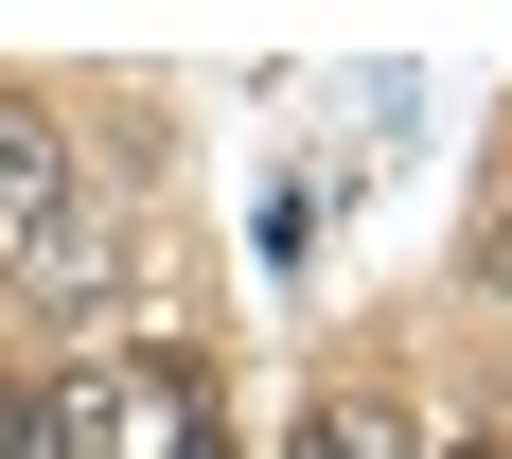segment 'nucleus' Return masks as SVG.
<instances>
[{"mask_svg": "<svg viewBox=\"0 0 512 459\" xmlns=\"http://www.w3.org/2000/svg\"><path fill=\"white\" fill-rule=\"evenodd\" d=\"M53 212H71V142H53L36 89H0V248H36Z\"/></svg>", "mask_w": 512, "mask_h": 459, "instance_id": "f257e3e1", "label": "nucleus"}, {"mask_svg": "<svg viewBox=\"0 0 512 459\" xmlns=\"http://www.w3.org/2000/svg\"><path fill=\"white\" fill-rule=\"evenodd\" d=\"M301 459H424V442H407L389 389H318V407H301Z\"/></svg>", "mask_w": 512, "mask_h": 459, "instance_id": "f03ea898", "label": "nucleus"}, {"mask_svg": "<svg viewBox=\"0 0 512 459\" xmlns=\"http://www.w3.org/2000/svg\"><path fill=\"white\" fill-rule=\"evenodd\" d=\"M18 265H36V301H89V283H106V195H89V177H71V212H53Z\"/></svg>", "mask_w": 512, "mask_h": 459, "instance_id": "7ed1b4c3", "label": "nucleus"}, {"mask_svg": "<svg viewBox=\"0 0 512 459\" xmlns=\"http://www.w3.org/2000/svg\"><path fill=\"white\" fill-rule=\"evenodd\" d=\"M0 459H53V442H36V389H0Z\"/></svg>", "mask_w": 512, "mask_h": 459, "instance_id": "20e7f679", "label": "nucleus"}, {"mask_svg": "<svg viewBox=\"0 0 512 459\" xmlns=\"http://www.w3.org/2000/svg\"><path fill=\"white\" fill-rule=\"evenodd\" d=\"M442 459H512V442H495V424H477V442H442Z\"/></svg>", "mask_w": 512, "mask_h": 459, "instance_id": "39448f33", "label": "nucleus"}, {"mask_svg": "<svg viewBox=\"0 0 512 459\" xmlns=\"http://www.w3.org/2000/svg\"><path fill=\"white\" fill-rule=\"evenodd\" d=\"M477 265H495V301H512V230H495V248H477Z\"/></svg>", "mask_w": 512, "mask_h": 459, "instance_id": "423d86ee", "label": "nucleus"}]
</instances>
